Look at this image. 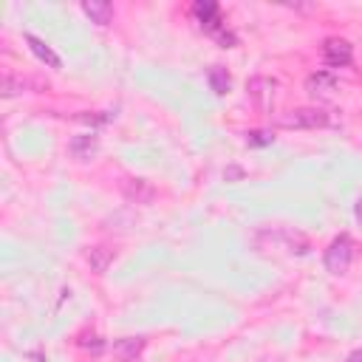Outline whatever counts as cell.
<instances>
[{"instance_id":"ba28073f","label":"cell","mask_w":362,"mask_h":362,"mask_svg":"<svg viewBox=\"0 0 362 362\" xmlns=\"http://www.w3.org/2000/svg\"><path fill=\"white\" fill-rule=\"evenodd\" d=\"M68 153H71L76 161H90V158L99 153V139H96L93 133H79V136L71 139Z\"/></svg>"},{"instance_id":"4fadbf2b","label":"cell","mask_w":362,"mask_h":362,"mask_svg":"<svg viewBox=\"0 0 362 362\" xmlns=\"http://www.w3.org/2000/svg\"><path fill=\"white\" fill-rule=\"evenodd\" d=\"M206 82H209V88H212V93H218V96H223V93H229V85H232V76H229V71H226L223 65H212V68L206 71Z\"/></svg>"},{"instance_id":"3957f363","label":"cell","mask_w":362,"mask_h":362,"mask_svg":"<svg viewBox=\"0 0 362 362\" xmlns=\"http://www.w3.org/2000/svg\"><path fill=\"white\" fill-rule=\"evenodd\" d=\"M354 260V240L348 235H339L331 240V246L325 249V269L331 274H345L348 266Z\"/></svg>"},{"instance_id":"7a4b0ae2","label":"cell","mask_w":362,"mask_h":362,"mask_svg":"<svg viewBox=\"0 0 362 362\" xmlns=\"http://www.w3.org/2000/svg\"><path fill=\"white\" fill-rule=\"evenodd\" d=\"M280 127L286 130H311V127H325L328 124V113L322 107H294L288 113H283L277 119Z\"/></svg>"},{"instance_id":"2e32d148","label":"cell","mask_w":362,"mask_h":362,"mask_svg":"<svg viewBox=\"0 0 362 362\" xmlns=\"http://www.w3.org/2000/svg\"><path fill=\"white\" fill-rule=\"evenodd\" d=\"M79 345H82V348H90L93 354H99V351L105 348V342H102L96 334H90V337H88V334H82V337H79Z\"/></svg>"},{"instance_id":"9a60e30c","label":"cell","mask_w":362,"mask_h":362,"mask_svg":"<svg viewBox=\"0 0 362 362\" xmlns=\"http://www.w3.org/2000/svg\"><path fill=\"white\" fill-rule=\"evenodd\" d=\"M272 141H274V136L269 130H252V133H246V144L249 147H266Z\"/></svg>"},{"instance_id":"277c9868","label":"cell","mask_w":362,"mask_h":362,"mask_svg":"<svg viewBox=\"0 0 362 362\" xmlns=\"http://www.w3.org/2000/svg\"><path fill=\"white\" fill-rule=\"evenodd\" d=\"M322 59L328 68H345L354 59V45L342 37H328L322 42Z\"/></svg>"},{"instance_id":"ac0fdd59","label":"cell","mask_w":362,"mask_h":362,"mask_svg":"<svg viewBox=\"0 0 362 362\" xmlns=\"http://www.w3.org/2000/svg\"><path fill=\"white\" fill-rule=\"evenodd\" d=\"M345 362H362V348H359V351H351Z\"/></svg>"},{"instance_id":"5b68a950","label":"cell","mask_w":362,"mask_h":362,"mask_svg":"<svg viewBox=\"0 0 362 362\" xmlns=\"http://www.w3.org/2000/svg\"><path fill=\"white\" fill-rule=\"evenodd\" d=\"M122 195L130 201V204H153L156 201V187L147 181V178H122Z\"/></svg>"},{"instance_id":"7c38bea8","label":"cell","mask_w":362,"mask_h":362,"mask_svg":"<svg viewBox=\"0 0 362 362\" xmlns=\"http://www.w3.org/2000/svg\"><path fill=\"white\" fill-rule=\"evenodd\" d=\"M113 257H116V252H113L110 246H90V249H88V266H90V272H96V274H105V272L110 269Z\"/></svg>"},{"instance_id":"8992f818","label":"cell","mask_w":362,"mask_h":362,"mask_svg":"<svg viewBox=\"0 0 362 362\" xmlns=\"http://www.w3.org/2000/svg\"><path fill=\"white\" fill-rule=\"evenodd\" d=\"M274 88L277 82L269 79V76H252L246 90H249V99L260 107V110H272V99H274Z\"/></svg>"},{"instance_id":"d6986e66","label":"cell","mask_w":362,"mask_h":362,"mask_svg":"<svg viewBox=\"0 0 362 362\" xmlns=\"http://www.w3.org/2000/svg\"><path fill=\"white\" fill-rule=\"evenodd\" d=\"M356 218H359V223H362V201H356Z\"/></svg>"},{"instance_id":"52a82bcc","label":"cell","mask_w":362,"mask_h":362,"mask_svg":"<svg viewBox=\"0 0 362 362\" xmlns=\"http://www.w3.org/2000/svg\"><path fill=\"white\" fill-rule=\"evenodd\" d=\"M305 90L314 96V99H325L337 90V76L331 71H314L305 76Z\"/></svg>"},{"instance_id":"e0dca14e","label":"cell","mask_w":362,"mask_h":362,"mask_svg":"<svg viewBox=\"0 0 362 362\" xmlns=\"http://www.w3.org/2000/svg\"><path fill=\"white\" fill-rule=\"evenodd\" d=\"M240 175H243V170H240V167H226V173H223V178H226V181H238Z\"/></svg>"},{"instance_id":"30bf717a","label":"cell","mask_w":362,"mask_h":362,"mask_svg":"<svg viewBox=\"0 0 362 362\" xmlns=\"http://www.w3.org/2000/svg\"><path fill=\"white\" fill-rule=\"evenodd\" d=\"M23 40L28 42L31 54H34L40 62H45L48 68H62V59H59V57L51 51V45H45V40H40V37H34V34H25Z\"/></svg>"},{"instance_id":"5bb4252c","label":"cell","mask_w":362,"mask_h":362,"mask_svg":"<svg viewBox=\"0 0 362 362\" xmlns=\"http://www.w3.org/2000/svg\"><path fill=\"white\" fill-rule=\"evenodd\" d=\"M23 88H25V82H23V79H14L11 74H6V76H3V82H0V93H3V96L23 93Z\"/></svg>"},{"instance_id":"8fae6325","label":"cell","mask_w":362,"mask_h":362,"mask_svg":"<svg viewBox=\"0 0 362 362\" xmlns=\"http://www.w3.org/2000/svg\"><path fill=\"white\" fill-rule=\"evenodd\" d=\"M82 11L90 17L96 25H107L113 20V6L107 0H82Z\"/></svg>"},{"instance_id":"9c48e42d","label":"cell","mask_w":362,"mask_h":362,"mask_svg":"<svg viewBox=\"0 0 362 362\" xmlns=\"http://www.w3.org/2000/svg\"><path fill=\"white\" fill-rule=\"evenodd\" d=\"M144 345H147L144 337H122V339L113 342V356L122 359V362H133L144 351Z\"/></svg>"},{"instance_id":"6da1fadb","label":"cell","mask_w":362,"mask_h":362,"mask_svg":"<svg viewBox=\"0 0 362 362\" xmlns=\"http://www.w3.org/2000/svg\"><path fill=\"white\" fill-rule=\"evenodd\" d=\"M192 14H195V20L201 23V28H204L209 37L218 40L221 48H235V45H238V37L226 28V23L221 20V11H218V6H215L212 0H198V3L192 6Z\"/></svg>"}]
</instances>
